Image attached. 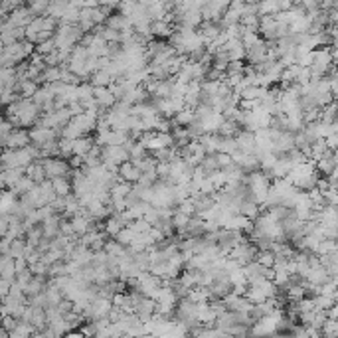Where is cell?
<instances>
[{"instance_id":"484cf974","label":"cell","mask_w":338,"mask_h":338,"mask_svg":"<svg viewBox=\"0 0 338 338\" xmlns=\"http://www.w3.org/2000/svg\"><path fill=\"white\" fill-rule=\"evenodd\" d=\"M58 150H59V159H70V156H72V152H74V141L59 139L58 141Z\"/></svg>"},{"instance_id":"2e32d148","label":"cell","mask_w":338,"mask_h":338,"mask_svg":"<svg viewBox=\"0 0 338 338\" xmlns=\"http://www.w3.org/2000/svg\"><path fill=\"white\" fill-rule=\"evenodd\" d=\"M93 147V139L91 137H79L77 141H74V152L72 156H85Z\"/></svg>"},{"instance_id":"8992f818","label":"cell","mask_w":338,"mask_h":338,"mask_svg":"<svg viewBox=\"0 0 338 338\" xmlns=\"http://www.w3.org/2000/svg\"><path fill=\"white\" fill-rule=\"evenodd\" d=\"M93 99H95V103H97V107H99L101 111H103V109H113V105L117 103L115 95L107 87L93 89Z\"/></svg>"},{"instance_id":"30bf717a","label":"cell","mask_w":338,"mask_h":338,"mask_svg":"<svg viewBox=\"0 0 338 338\" xmlns=\"http://www.w3.org/2000/svg\"><path fill=\"white\" fill-rule=\"evenodd\" d=\"M285 295H287V301H291L293 305L295 303H299L301 299L307 297V283L303 281V283H291V285H287Z\"/></svg>"},{"instance_id":"ac0fdd59","label":"cell","mask_w":338,"mask_h":338,"mask_svg":"<svg viewBox=\"0 0 338 338\" xmlns=\"http://www.w3.org/2000/svg\"><path fill=\"white\" fill-rule=\"evenodd\" d=\"M113 81H115V79L107 74L105 70H101V72H95V74L91 75V81H89V83L95 89H99V87H109Z\"/></svg>"},{"instance_id":"4316f807","label":"cell","mask_w":338,"mask_h":338,"mask_svg":"<svg viewBox=\"0 0 338 338\" xmlns=\"http://www.w3.org/2000/svg\"><path fill=\"white\" fill-rule=\"evenodd\" d=\"M336 332H338L336 321H324L323 328H321L323 338H336Z\"/></svg>"},{"instance_id":"44dd1931","label":"cell","mask_w":338,"mask_h":338,"mask_svg":"<svg viewBox=\"0 0 338 338\" xmlns=\"http://www.w3.org/2000/svg\"><path fill=\"white\" fill-rule=\"evenodd\" d=\"M123 230V226H121V221H119L117 216H109L107 220L103 221V234L105 235H111V237H115Z\"/></svg>"},{"instance_id":"9a60e30c","label":"cell","mask_w":338,"mask_h":338,"mask_svg":"<svg viewBox=\"0 0 338 338\" xmlns=\"http://www.w3.org/2000/svg\"><path fill=\"white\" fill-rule=\"evenodd\" d=\"M103 251L111 257V259H123V257H127V247H123V245H119L115 239H109V241H105V247Z\"/></svg>"},{"instance_id":"4fadbf2b","label":"cell","mask_w":338,"mask_h":338,"mask_svg":"<svg viewBox=\"0 0 338 338\" xmlns=\"http://www.w3.org/2000/svg\"><path fill=\"white\" fill-rule=\"evenodd\" d=\"M16 269H14V259L10 255H2L0 257V279L14 281Z\"/></svg>"},{"instance_id":"3957f363","label":"cell","mask_w":338,"mask_h":338,"mask_svg":"<svg viewBox=\"0 0 338 338\" xmlns=\"http://www.w3.org/2000/svg\"><path fill=\"white\" fill-rule=\"evenodd\" d=\"M101 162H111L115 166H121L129 162V152L123 147H105L101 148Z\"/></svg>"},{"instance_id":"d4e9b609","label":"cell","mask_w":338,"mask_h":338,"mask_svg":"<svg viewBox=\"0 0 338 338\" xmlns=\"http://www.w3.org/2000/svg\"><path fill=\"white\" fill-rule=\"evenodd\" d=\"M255 261L261 265V267H265V269H271L275 265V255L271 251H257Z\"/></svg>"},{"instance_id":"9c48e42d","label":"cell","mask_w":338,"mask_h":338,"mask_svg":"<svg viewBox=\"0 0 338 338\" xmlns=\"http://www.w3.org/2000/svg\"><path fill=\"white\" fill-rule=\"evenodd\" d=\"M52 182V190L58 198H67L72 196V180L67 176H61V178H54L50 180Z\"/></svg>"},{"instance_id":"836d02e7","label":"cell","mask_w":338,"mask_h":338,"mask_svg":"<svg viewBox=\"0 0 338 338\" xmlns=\"http://www.w3.org/2000/svg\"><path fill=\"white\" fill-rule=\"evenodd\" d=\"M243 70H245V63H243V61H230V63H228V72H226V74L243 75Z\"/></svg>"},{"instance_id":"5bb4252c","label":"cell","mask_w":338,"mask_h":338,"mask_svg":"<svg viewBox=\"0 0 338 338\" xmlns=\"http://www.w3.org/2000/svg\"><path fill=\"white\" fill-rule=\"evenodd\" d=\"M72 123H74L75 127L79 129V132H81L83 137H87V132H91L95 127H97V121H93L91 117H87L85 113H81V115L74 117L72 119Z\"/></svg>"},{"instance_id":"8fae6325","label":"cell","mask_w":338,"mask_h":338,"mask_svg":"<svg viewBox=\"0 0 338 338\" xmlns=\"http://www.w3.org/2000/svg\"><path fill=\"white\" fill-rule=\"evenodd\" d=\"M24 174H26V178H30L34 184H42L46 180V172H44V166H42V162H32V164H28L26 168H24Z\"/></svg>"},{"instance_id":"5b68a950","label":"cell","mask_w":338,"mask_h":338,"mask_svg":"<svg viewBox=\"0 0 338 338\" xmlns=\"http://www.w3.org/2000/svg\"><path fill=\"white\" fill-rule=\"evenodd\" d=\"M156 310V303L152 299H147V297H141V301L137 303V309H134V317L141 321V323H147L148 319L154 314Z\"/></svg>"},{"instance_id":"8d00e7d4","label":"cell","mask_w":338,"mask_h":338,"mask_svg":"<svg viewBox=\"0 0 338 338\" xmlns=\"http://www.w3.org/2000/svg\"><path fill=\"white\" fill-rule=\"evenodd\" d=\"M63 338H83V334H81L79 330H70Z\"/></svg>"},{"instance_id":"83f0119b","label":"cell","mask_w":338,"mask_h":338,"mask_svg":"<svg viewBox=\"0 0 338 338\" xmlns=\"http://www.w3.org/2000/svg\"><path fill=\"white\" fill-rule=\"evenodd\" d=\"M332 251H336V243H334V239H323L321 243H319V247H317V255H328V253H332Z\"/></svg>"},{"instance_id":"cb8c5ba5","label":"cell","mask_w":338,"mask_h":338,"mask_svg":"<svg viewBox=\"0 0 338 338\" xmlns=\"http://www.w3.org/2000/svg\"><path fill=\"white\" fill-rule=\"evenodd\" d=\"M235 150H237V145H235V139H221L218 141V152L221 154H228V156H232Z\"/></svg>"},{"instance_id":"ba28073f","label":"cell","mask_w":338,"mask_h":338,"mask_svg":"<svg viewBox=\"0 0 338 338\" xmlns=\"http://www.w3.org/2000/svg\"><path fill=\"white\" fill-rule=\"evenodd\" d=\"M141 174H143V172H141L139 168H134L131 162H125V164L119 166V180H123V182L137 184L139 178H141Z\"/></svg>"},{"instance_id":"7c38bea8","label":"cell","mask_w":338,"mask_h":338,"mask_svg":"<svg viewBox=\"0 0 338 338\" xmlns=\"http://www.w3.org/2000/svg\"><path fill=\"white\" fill-rule=\"evenodd\" d=\"M172 32H174V26H170V24H166V22H150V36H154V38H159V40H164V38H170L172 36Z\"/></svg>"},{"instance_id":"d6986e66","label":"cell","mask_w":338,"mask_h":338,"mask_svg":"<svg viewBox=\"0 0 338 338\" xmlns=\"http://www.w3.org/2000/svg\"><path fill=\"white\" fill-rule=\"evenodd\" d=\"M34 332H36L34 326H30L28 323H20L18 321V324L8 332V338H30Z\"/></svg>"},{"instance_id":"52a82bcc","label":"cell","mask_w":338,"mask_h":338,"mask_svg":"<svg viewBox=\"0 0 338 338\" xmlns=\"http://www.w3.org/2000/svg\"><path fill=\"white\" fill-rule=\"evenodd\" d=\"M235 145H237V150H239V152H243V154H253V150H255L253 132L239 131L235 134Z\"/></svg>"},{"instance_id":"603a6c76","label":"cell","mask_w":338,"mask_h":338,"mask_svg":"<svg viewBox=\"0 0 338 338\" xmlns=\"http://www.w3.org/2000/svg\"><path fill=\"white\" fill-rule=\"evenodd\" d=\"M134 237H137V235L132 234L129 228H123V230H121V232H119V234L115 235L113 239L117 241L119 245H123V247H129L132 241H134Z\"/></svg>"},{"instance_id":"7a4b0ae2","label":"cell","mask_w":338,"mask_h":338,"mask_svg":"<svg viewBox=\"0 0 338 338\" xmlns=\"http://www.w3.org/2000/svg\"><path fill=\"white\" fill-rule=\"evenodd\" d=\"M28 137H30V145L42 148L44 145H48V143L58 141L59 131H54V129H42V127H32V129L28 131Z\"/></svg>"},{"instance_id":"d590c367","label":"cell","mask_w":338,"mask_h":338,"mask_svg":"<svg viewBox=\"0 0 338 338\" xmlns=\"http://www.w3.org/2000/svg\"><path fill=\"white\" fill-rule=\"evenodd\" d=\"M81 334H83V338H93L95 336V332H97V328H95V324L93 323H87L81 330H79Z\"/></svg>"},{"instance_id":"4dcf8cb0","label":"cell","mask_w":338,"mask_h":338,"mask_svg":"<svg viewBox=\"0 0 338 338\" xmlns=\"http://www.w3.org/2000/svg\"><path fill=\"white\" fill-rule=\"evenodd\" d=\"M36 50H38V56H42V58L54 54V52H56V42H54V38H52V40H46L42 44H38Z\"/></svg>"},{"instance_id":"e0dca14e","label":"cell","mask_w":338,"mask_h":338,"mask_svg":"<svg viewBox=\"0 0 338 338\" xmlns=\"http://www.w3.org/2000/svg\"><path fill=\"white\" fill-rule=\"evenodd\" d=\"M38 91V83L34 79H22L18 83V93L22 95V99H32Z\"/></svg>"},{"instance_id":"e575fe53","label":"cell","mask_w":338,"mask_h":338,"mask_svg":"<svg viewBox=\"0 0 338 338\" xmlns=\"http://www.w3.org/2000/svg\"><path fill=\"white\" fill-rule=\"evenodd\" d=\"M67 166H70V170H81L83 168V156H70Z\"/></svg>"},{"instance_id":"7402d4cb","label":"cell","mask_w":338,"mask_h":338,"mask_svg":"<svg viewBox=\"0 0 338 338\" xmlns=\"http://www.w3.org/2000/svg\"><path fill=\"white\" fill-rule=\"evenodd\" d=\"M59 137H61V139H65V141H77V139H79V137H83V134H81L79 129H77L74 123L70 121L67 125H63V127L59 129Z\"/></svg>"},{"instance_id":"ffe728a7","label":"cell","mask_w":338,"mask_h":338,"mask_svg":"<svg viewBox=\"0 0 338 338\" xmlns=\"http://www.w3.org/2000/svg\"><path fill=\"white\" fill-rule=\"evenodd\" d=\"M196 119H194V111L192 109H182L180 113H176L174 115V119H172V125H176V127H188L190 123H194Z\"/></svg>"},{"instance_id":"d6a6232c","label":"cell","mask_w":338,"mask_h":338,"mask_svg":"<svg viewBox=\"0 0 338 338\" xmlns=\"http://www.w3.org/2000/svg\"><path fill=\"white\" fill-rule=\"evenodd\" d=\"M172 131V121L168 119H159L156 125H154V132H170Z\"/></svg>"},{"instance_id":"74e56055","label":"cell","mask_w":338,"mask_h":338,"mask_svg":"<svg viewBox=\"0 0 338 338\" xmlns=\"http://www.w3.org/2000/svg\"><path fill=\"white\" fill-rule=\"evenodd\" d=\"M2 123H4V117H2V113H0V125H2Z\"/></svg>"},{"instance_id":"6da1fadb","label":"cell","mask_w":338,"mask_h":338,"mask_svg":"<svg viewBox=\"0 0 338 338\" xmlns=\"http://www.w3.org/2000/svg\"><path fill=\"white\" fill-rule=\"evenodd\" d=\"M42 166H44L46 172V180H54V178H61L70 174V166H67V161L63 159H44Z\"/></svg>"},{"instance_id":"277c9868","label":"cell","mask_w":338,"mask_h":338,"mask_svg":"<svg viewBox=\"0 0 338 338\" xmlns=\"http://www.w3.org/2000/svg\"><path fill=\"white\" fill-rule=\"evenodd\" d=\"M30 145V137H28V131H22V129H16L8 134V139H6V143H4V147L8 148V150H20V148H26Z\"/></svg>"},{"instance_id":"1f68e13d","label":"cell","mask_w":338,"mask_h":338,"mask_svg":"<svg viewBox=\"0 0 338 338\" xmlns=\"http://www.w3.org/2000/svg\"><path fill=\"white\" fill-rule=\"evenodd\" d=\"M214 159H216V164H218V170H228V168L234 164V162H232V156L221 154V152H216Z\"/></svg>"},{"instance_id":"f1b7e54d","label":"cell","mask_w":338,"mask_h":338,"mask_svg":"<svg viewBox=\"0 0 338 338\" xmlns=\"http://www.w3.org/2000/svg\"><path fill=\"white\" fill-rule=\"evenodd\" d=\"M176 212L184 214V216H188V218H194V216H196V206H194V202L188 198V200H184V202H180V204H178Z\"/></svg>"},{"instance_id":"f546056e","label":"cell","mask_w":338,"mask_h":338,"mask_svg":"<svg viewBox=\"0 0 338 338\" xmlns=\"http://www.w3.org/2000/svg\"><path fill=\"white\" fill-rule=\"evenodd\" d=\"M129 230H131L132 234L134 235H141V234H148L150 232V226H148L147 221L145 220H137V221H132V223H129L127 226Z\"/></svg>"}]
</instances>
